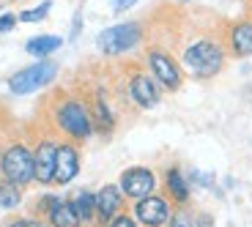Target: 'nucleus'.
Here are the masks:
<instances>
[{
    "mask_svg": "<svg viewBox=\"0 0 252 227\" xmlns=\"http://www.w3.org/2000/svg\"><path fill=\"white\" fill-rule=\"evenodd\" d=\"M91 115H94V126L99 134H110L115 129V113L110 107V99L104 90H96L91 99Z\"/></svg>",
    "mask_w": 252,
    "mask_h": 227,
    "instance_id": "15",
    "label": "nucleus"
},
{
    "mask_svg": "<svg viewBox=\"0 0 252 227\" xmlns=\"http://www.w3.org/2000/svg\"><path fill=\"white\" fill-rule=\"evenodd\" d=\"M17 22H19V19H17V14H11V11L0 14V33H11Z\"/></svg>",
    "mask_w": 252,
    "mask_h": 227,
    "instance_id": "24",
    "label": "nucleus"
},
{
    "mask_svg": "<svg viewBox=\"0 0 252 227\" xmlns=\"http://www.w3.org/2000/svg\"><path fill=\"white\" fill-rule=\"evenodd\" d=\"M0 178H6L8 183L28 189L31 183H36V167H33V148L28 142H11L3 148V159H0Z\"/></svg>",
    "mask_w": 252,
    "mask_h": 227,
    "instance_id": "3",
    "label": "nucleus"
},
{
    "mask_svg": "<svg viewBox=\"0 0 252 227\" xmlns=\"http://www.w3.org/2000/svg\"><path fill=\"white\" fill-rule=\"evenodd\" d=\"M143 44V25L140 22H118L96 36V47L104 57H121Z\"/></svg>",
    "mask_w": 252,
    "mask_h": 227,
    "instance_id": "4",
    "label": "nucleus"
},
{
    "mask_svg": "<svg viewBox=\"0 0 252 227\" xmlns=\"http://www.w3.org/2000/svg\"><path fill=\"white\" fill-rule=\"evenodd\" d=\"M124 208H126V197L118 183H104L96 192V222L101 227L107 225L110 219H115L118 214H124Z\"/></svg>",
    "mask_w": 252,
    "mask_h": 227,
    "instance_id": "11",
    "label": "nucleus"
},
{
    "mask_svg": "<svg viewBox=\"0 0 252 227\" xmlns=\"http://www.w3.org/2000/svg\"><path fill=\"white\" fill-rule=\"evenodd\" d=\"M22 205V189L8 183L6 178H0V208L3 211H17Z\"/></svg>",
    "mask_w": 252,
    "mask_h": 227,
    "instance_id": "19",
    "label": "nucleus"
},
{
    "mask_svg": "<svg viewBox=\"0 0 252 227\" xmlns=\"http://www.w3.org/2000/svg\"><path fill=\"white\" fill-rule=\"evenodd\" d=\"M104 227H140V225L134 222V216H132V214H126V211H124V214H118L115 219H110Z\"/></svg>",
    "mask_w": 252,
    "mask_h": 227,
    "instance_id": "23",
    "label": "nucleus"
},
{
    "mask_svg": "<svg viewBox=\"0 0 252 227\" xmlns=\"http://www.w3.org/2000/svg\"><path fill=\"white\" fill-rule=\"evenodd\" d=\"M0 159H3V148H0Z\"/></svg>",
    "mask_w": 252,
    "mask_h": 227,
    "instance_id": "31",
    "label": "nucleus"
},
{
    "mask_svg": "<svg viewBox=\"0 0 252 227\" xmlns=\"http://www.w3.org/2000/svg\"><path fill=\"white\" fill-rule=\"evenodd\" d=\"M167 227H192V214H189V211H184V208L173 211V216H170V222H167Z\"/></svg>",
    "mask_w": 252,
    "mask_h": 227,
    "instance_id": "22",
    "label": "nucleus"
},
{
    "mask_svg": "<svg viewBox=\"0 0 252 227\" xmlns=\"http://www.w3.org/2000/svg\"><path fill=\"white\" fill-rule=\"evenodd\" d=\"M80 28H82V17L77 14V17H74V25H71V41H74V38L80 36Z\"/></svg>",
    "mask_w": 252,
    "mask_h": 227,
    "instance_id": "28",
    "label": "nucleus"
},
{
    "mask_svg": "<svg viewBox=\"0 0 252 227\" xmlns=\"http://www.w3.org/2000/svg\"><path fill=\"white\" fill-rule=\"evenodd\" d=\"M118 186L124 192L126 200H143V197L154 195L159 189V178L151 167H143V164H134V167H126L118 178Z\"/></svg>",
    "mask_w": 252,
    "mask_h": 227,
    "instance_id": "8",
    "label": "nucleus"
},
{
    "mask_svg": "<svg viewBox=\"0 0 252 227\" xmlns=\"http://www.w3.org/2000/svg\"><path fill=\"white\" fill-rule=\"evenodd\" d=\"M126 96H129V101L137 110H154L159 104V99H162V88L157 85V80L148 71L137 69L126 80Z\"/></svg>",
    "mask_w": 252,
    "mask_h": 227,
    "instance_id": "9",
    "label": "nucleus"
},
{
    "mask_svg": "<svg viewBox=\"0 0 252 227\" xmlns=\"http://www.w3.org/2000/svg\"><path fill=\"white\" fill-rule=\"evenodd\" d=\"M63 47V38L61 36H52V33H41V36H33L28 38L25 44V52L33 57H38V60H50L52 52H58Z\"/></svg>",
    "mask_w": 252,
    "mask_h": 227,
    "instance_id": "16",
    "label": "nucleus"
},
{
    "mask_svg": "<svg viewBox=\"0 0 252 227\" xmlns=\"http://www.w3.org/2000/svg\"><path fill=\"white\" fill-rule=\"evenodd\" d=\"M145 63H148V74L157 80V85L162 90H178L184 82V71L181 66L176 63V57L170 55L167 50H162V47H148V52H145Z\"/></svg>",
    "mask_w": 252,
    "mask_h": 227,
    "instance_id": "6",
    "label": "nucleus"
},
{
    "mask_svg": "<svg viewBox=\"0 0 252 227\" xmlns=\"http://www.w3.org/2000/svg\"><path fill=\"white\" fill-rule=\"evenodd\" d=\"M52 8V0H44V3H38L36 8H28V11H19L17 19L19 22H28V25H33V22H44L47 14H50Z\"/></svg>",
    "mask_w": 252,
    "mask_h": 227,
    "instance_id": "20",
    "label": "nucleus"
},
{
    "mask_svg": "<svg viewBox=\"0 0 252 227\" xmlns=\"http://www.w3.org/2000/svg\"><path fill=\"white\" fill-rule=\"evenodd\" d=\"M227 50L233 57L252 55V19H236L227 28Z\"/></svg>",
    "mask_w": 252,
    "mask_h": 227,
    "instance_id": "14",
    "label": "nucleus"
},
{
    "mask_svg": "<svg viewBox=\"0 0 252 227\" xmlns=\"http://www.w3.org/2000/svg\"><path fill=\"white\" fill-rule=\"evenodd\" d=\"M36 227H50V225H47V222H36Z\"/></svg>",
    "mask_w": 252,
    "mask_h": 227,
    "instance_id": "29",
    "label": "nucleus"
},
{
    "mask_svg": "<svg viewBox=\"0 0 252 227\" xmlns=\"http://www.w3.org/2000/svg\"><path fill=\"white\" fill-rule=\"evenodd\" d=\"M71 205H74V211L80 214L82 225H94L96 222V192L80 189L71 197Z\"/></svg>",
    "mask_w": 252,
    "mask_h": 227,
    "instance_id": "18",
    "label": "nucleus"
},
{
    "mask_svg": "<svg viewBox=\"0 0 252 227\" xmlns=\"http://www.w3.org/2000/svg\"><path fill=\"white\" fill-rule=\"evenodd\" d=\"M52 123L74 145L77 142H88L96 132L91 104H85L82 99H74V96H61L55 101V107H52Z\"/></svg>",
    "mask_w": 252,
    "mask_h": 227,
    "instance_id": "1",
    "label": "nucleus"
},
{
    "mask_svg": "<svg viewBox=\"0 0 252 227\" xmlns=\"http://www.w3.org/2000/svg\"><path fill=\"white\" fill-rule=\"evenodd\" d=\"M173 211H176V205L167 200V195H159V192L143 197V200H134L132 205V216L140 227H167Z\"/></svg>",
    "mask_w": 252,
    "mask_h": 227,
    "instance_id": "7",
    "label": "nucleus"
},
{
    "mask_svg": "<svg viewBox=\"0 0 252 227\" xmlns=\"http://www.w3.org/2000/svg\"><path fill=\"white\" fill-rule=\"evenodd\" d=\"M178 3H192V0H178Z\"/></svg>",
    "mask_w": 252,
    "mask_h": 227,
    "instance_id": "30",
    "label": "nucleus"
},
{
    "mask_svg": "<svg viewBox=\"0 0 252 227\" xmlns=\"http://www.w3.org/2000/svg\"><path fill=\"white\" fill-rule=\"evenodd\" d=\"M36 216H17V219H11L6 227H36Z\"/></svg>",
    "mask_w": 252,
    "mask_h": 227,
    "instance_id": "26",
    "label": "nucleus"
},
{
    "mask_svg": "<svg viewBox=\"0 0 252 227\" xmlns=\"http://www.w3.org/2000/svg\"><path fill=\"white\" fill-rule=\"evenodd\" d=\"M47 225L50 227H85L80 219V214L74 211L71 200H61L55 208L47 214Z\"/></svg>",
    "mask_w": 252,
    "mask_h": 227,
    "instance_id": "17",
    "label": "nucleus"
},
{
    "mask_svg": "<svg viewBox=\"0 0 252 227\" xmlns=\"http://www.w3.org/2000/svg\"><path fill=\"white\" fill-rule=\"evenodd\" d=\"M80 148L74 142H58V159H55V183L52 186H69L80 175Z\"/></svg>",
    "mask_w": 252,
    "mask_h": 227,
    "instance_id": "12",
    "label": "nucleus"
},
{
    "mask_svg": "<svg viewBox=\"0 0 252 227\" xmlns=\"http://www.w3.org/2000/svg\"><path fill=\"white\" fill-rule=\"evenodd\" d=\"M55 159H58V140L41 137L33 148V167H36L38 186H52L55 183Z\"/></svg>",
    "mask_w": 252,
    "mask_h": 227,
    "instance_id": "10",
    "label": "nucleus"
},
{
    "mask_svg": "<svg viewBox=\"0 0 252 227\" xmlns=\"http://www.w3.org/2000/svg\"><path fill=\"white\" fill-rule=\"evenodd\" d=\"M58 63L55 60H38L33 66H25L19 69L17 74L8 77V90L14 96H28V93H36V90L47 88L52 80L58 77Z\"/></svg>",
    "mask_w": 252,
    "mask_h": 227,
    "instance_id": "5",
    "label": "nucleus"
},
{
    "mask_svg": "<svg viewBox=\"0 0 252 227\" xmlns=\"http://www.w3.org/2000/svg\"><path fill=\"white\" fill-rule=\"evenodd\" d=\"M181 63H184V69L192 77H197V80H211V77H217L222 71V66H225V47L211 36H200V38H195L192 44L184 47Z\"/></svg>",
    "mask_w": 252,
    "mask_h": 227,
    "instance_id": "2",
    "label": "nucleus"
},
{
    "mask_svg": "<svg viewBox=\"0 0 252 227\" xmlns=\"http://www.w3.org/2000/svg\"><path fill=\"white\" fill-rule=\"evenodd\" d=\"M61 200H63V197H58V195H44V197H38V200H36V216H47Z\"/></svg>",
    "mask_w": 252,
    "mask_h": 227,
    "instance_id": "21",
    "label": "nucleus"
},
{
    "mask_svg": "<svg viewBox=\"0 0 252 227\" xmlns=\"http://www.w3.org/2000/svg\"><path fill=\"white\" fill-rule=\"evenodd\" d=\"M162 186H164V195H167V200L173 202V205H178V208H184L189 202V195H192V189H189V178L184 175V170L181 167H167L164 170V181H162Z\"/></svg>",
    "mask_w": 252,
    "mask_h": 227,
    "instance_id": "13",
    "label": "nucleus"
},
{
    "mask_svg": "<svg viewBox=\"0 0 252 227\" xmlns=\"http://www.w3.org/2000/svg\"><path fill=\"white\" fill-rule=\"evenodd\" d=\"M137 0H110V6H113V11L115 14H121V11H129V8L134 6Z\"/></svg>",
    "mask_w": 252,
    "mask_h": 227,
    "instance_id": "27",
    "label": "nucleus"
},
{
    "mask_svg": "<svg viewBox=\"0 0 252 227\" xmlns=\"http://www.w3.org/2000/svg\"><path fill=\"white\" fill-rule=\"evenodd\" d=\"M192 227H214V216L206 211H197V214H192Z\"/></svg>",
    "mask_w": 252,
    "mask_h": 227,
    "instance_id": "25",
    "label": "nucleus"
}]
</instances>
